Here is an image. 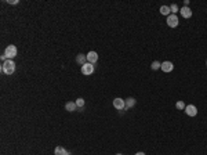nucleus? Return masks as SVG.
Masks as SVG:
<instances>
[{
	"mask_svg": "<svg viewBox=\"0 0 207 155\" xmlns=\"http://www.w3.org/2000/svg\"><path fill=\"white\" fill-rule=\"evenodd\" d=\"M206 65H207V61H206Z\"/></svg>",
	"mask_w": 207,
	"mask_h": 155,
	"instance_id": "4be33fe9",
	"label": "nucleus"
},
{
	"mask_svg": "<svg viewBox=\"0 0 207 155\" xmlns=\"http://www.w3.org/2000/svg\"><path fill=\"white\" fill-rule=\"evenodd\" d=\"M65 109L69 112H73L75 109H77V105H76V103H73V101H69V103L65 104Z\"/></svg>",
	"mask_w": 207,
	"mask_h": 155,
	"instance_id": "9b49d317",
	"label": "nucleus"
},
{
	"mask_svg": "<svg viewBox=\"0 0 207 155\" xmlns=\"http://www.w3.org/2000/svg\"><path fill=\"white\" fill-rule=\"evenodd\" d=\"M162 67V62H159V61H153L152 64H150V68L153 69V71H156V69H159Z\"/></svg>",
	"mask_w": 207,
	"mask_h": 155,
	"instance_id": "2eb2a0df",
	"label": "nucleus"
},
{
	"mask_svg": "<svg viewBox=\"0 0 207 155\" xmlns=\"http://www.w3.org/2000/svg\"><path fill=\"white\" fill-rule=\"evenodd\" d=\"M95 68H94L93 64H90V62H86L84 65H82V73L83 75H93Z\"/></svg>",
	"mask_w": 207,
	"mask_h": 155,
	"instance_id": "39448f33",
	"label": "nucleus"
},
{
	"mask_svg": "<svg viewBox=\"0 0 207 155\" xmlns=\"http://www.w3.org/2000/svg\"><path fill=\"white\" fill-rule=\"evenodd\" d=\"M170 10H171V14H175V13L178 11V6H177V4H171V6H170Z\"/></svg>",
	"mask_w": 207,
	"mask_h": 155,
	"instance_id": "a211bd4d",
	"label": "nucleus"
},
{
	"mask_svg": "<svg viewBox=\"0 0 207 155\" xmlns=\"http://www.w3.org/2000/svg\"><path fill=\"white\" fill-rule=\"evenodd\" d=\"M184 111H185V114L188 116H196L197 115V108H196V105H193V104L186 105Z\"/></svg>",
	"mask_w": 207,
	"mask_h": 155,
	"instance_id": "0eeeda50",
	"label": "nucleus"
},
{
	"mask_svg": "<svg viewBox=\"0 0 207 155\" xmlns=\"http://www.w3.org/2000/svg\"><path fill=\"white\" fill-rule=\"evenodd\" d=\"M75 103H76V105H77V108H79V109H80V108H83V107H84V100H83L82 97H80V98H77V100H76Z\"/></svg>",
	"mask_w": 207,
	"mask_h": 155,
	"instance_id": "dca6fc26",
	"label": "nucleus"
},
{
	"mask_svg": "<svg viewBox=\"0 0 207 155\" xmlns=\"http://www.w3.org/2000/svg\"><path fill=\"white\" fill-rule=\"evenodd\" d=\"M134 155H145V152L141 151V152H137V154H134Z\"/></svg>",
	"mask_w": 207,
	"mask_h": 155,
	"instance_id": "aec40b11",
	"label": "nucleus"
},
{
	"mask_svg": "<svg viewBox=\"0 0 207 155\" xmlns=\"http://www.w3.org/2000/svg\"><path fill=\"white\" fill-rule=\"evenodd\" d=\"M76 62L80 65H84L87 62V57L84 54H77V57H76Z\"/></svg>",
	"mask_w": 207,
	"mask_h": 155,
	"instance_id": "ddd939ff",
	"label": "nucleus"
},
{
	"mask_svg": "<svg viewBox=\"0 0 207 155\" xmlns=\"http://www.w3.org/2000/svg\"><path fill=\"white\" fill-rule=\"evenodd\" d=\"M160 69L163 71V72H166V73H170L173 69H174V64H173L171 61H163V62H162Z\"/></svg>",
	"mask_w": 207,
	"mask_h": 155,
	"instance_id": "423d86ee",
	"label": "nucleus"
},
{
	"mask_svg": "<svg viewBox=\"0 0 207 155\" xmlns=\"http://www.w3.org/2000/svg\"><path fill=\"white\" fill-rule=\"evenodd\" d=\"M136 105V98H133V97H129L127 100H126V109H129V108H133Z\"/></svg>",
	"mask_w": 207,
	"mask_h": 155,
	"instance_id": "4468645a",
	"label": "nucleus"
},
{
	"mask_svg": "<svg viewBox=\"0 0 207 155\" xmlns=\"http://www.w3.org/2000/svg\"><path fill=\"white\" fill-rule=\"evenodd\" d=\"M54 155H69V151H66L64 147L58 145V147L54 150Z\"/></svg>",
	"mask_w": 207,
	"mask_h": 155,
	"instance_id": "9d476101",
	"label": "nucleus"
},
{
	"mask_svg": "<svg viewBox=\"0 0 207 155\" xmlns=\"http://www.w3.org/2000/svg\"><path fill=\"white\" fill-rule=\"evenodd\" d=\"M87 62H90V64H95L97 61H98V54H97L95 51H90V53H87Z\"/></svg>",
	"mask_w": 207,
	"mask_h": 155,
	"instance_id": "6e6552de",
	"label": "nucleus"
},
{
	"mask_svg": "<svg viewBox=\"0 0 207 155\" xmlns=\"http://www.w3.org/2000/svg\"><path fill=\"white\" fill-rule=\"evenodd\" d=\"M17 47L14 46V44H10V46L6 47V51H4V55H6V58L7 60H13L14 57H17Z\"/></svg>",
	"mask_w": 207,
	"mask_h": 155,
	"instance_id": "f03ea898",
	"label": "nucleus"
},
{
	"mask_svg": "<svg viewBox=\"0 0 207 155\" xmlns=\"http://www.w3.org/2000/svg\"><path fill=\"white\" fill-rule=\"evenodd\" d=\"M14 71H15V62L13 60H6L1 64V72L6 73V75H13Z\"/></svg>",
	"mask_w": 207,
	"mask_h": 155,
	"instance_id": "f257e3e1",
	"label": "nucleus"
},
{
	"mask_svg": "<svg viewBox=\"0 0 207 155\" xmlns=\"http://www.w3.org/2000/svg\"><path fill=\"white\" fill-rule=\"evenodd\" d=\"M160 14H162V15H166V17H168V15L171 14L170 6H162V7H160Z\"/></svg>",
	"mask_w": 207,
	"mask_h": 155,
	"instance_id": "f8f14e48",
	"label": "nucleus"
},
{
	"mask_svg": "<svg viewBox=\"0 0 207 155\" xmlns=\"http://www.w3.org/2000/svg\"><path fill=\"white\" fill-rule=\"evenodd\" d=\"M175 107H177V109H185L186 105L184 104V101H177V104H175Z\"/></svg>",
	"mask_w": 207,
	"mask_h": 155,
	"instance_id": "f3484780",
	"label": "nucleus"
},
{
	"mask_svg": "<svg viewBox=\"0 0 207 155\" xmlns=\"http://www.w3.org/2000/svg\"><path fill=\"white\" fill-rule=\"evenodd\" d=\"M116 155H123V154H116Z\"/></svg>",
	"mask_w": 207,
	"mask_h": 155,
	"instance_id": "412c9836",
	"label": "nucleus"
},
{
	"mask_svg": "<svg viewBox=\"0 0 207 155\" xmlns=\"http://www.w3.org/2000/svg\"><path fill=\"white\" fill-rule=\"evenodd\" d=\"M113 107L118 111H126V100H123L120 97H116L113 100Z\"/></svg>",
	"mask_w": 207,
	"mask_h": 155,
	"instance_id": "7ed1b4c3",
	"label": "nucleus"
},
{
	"mask_svg": "<svg viewBox=\"0 0 207 155\" xmlns=\"http://www.w3.org/2000/svg\"><path fill=\"white\" fill-rule=\"evenodd\" d=\"M179 13H181V15L184 18H191V17H192V10H191L189 7H182L181 10H179Z\"/></svg>",
	"mask_w": 207,
	"mask_h": 155,
	"instance_id": "1a4fd4ad",
	"label": "nucleus"
},
{
	"mask_svg": "<svg viewBox=\"0 0 207 155\" xmlns=\"http://www.w3.org/2000/svg\"><path fill=\"white\" fill-rule=\"evenodd\" d=\"M7 3H8V4H13V6H14V4H18L19 1H18V0H7Z\"/></svg>",
	"mask_w": 207,
	"mask_h": 155,
	"instance_id": "6ab92c4d",
	"label": "nucleus"
},
{
	"mask_svg": "<svg viewBox=\"0 0 207 155\" xmlns=\"http://www.w3.org/2000/svg\"><path fill=\"white\" fill-rule=\"evenodd\" d=\"M179 24L178 21V17H177V14H170L167 17V25L170 26V28H177Z\"/></svg>",
	"mask_w": 207,
	"mask_h": 155,
	"instance_id": "20e7f679",
	"label": "nucleus"
}]
</instances>
